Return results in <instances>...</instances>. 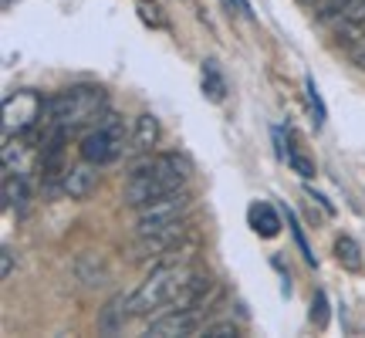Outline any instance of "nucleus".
<instances>
[{
    "mask_svg": "<svg viewBox=\"0 0 365 338\" xmlns=\"http://www.w3.org/2000/svg\"><path fill=\"white\" fill-rule=\"evenodd\" d=\"M203 335H207V338H237V335H240V328L230 325V322H223V325H210Z\"/></svg>",
    "mask_w": 365,
    "mask_h": 338,
    "instance_id": "nucleus-18",
    "label": "nucleus"
},
{
    "mask_svg": "<svg viewBox=\"0 0 365 338\" xmlns=\"http://www.w3.org/2000/svg\"><path fill=\"white\" fill-rule=\"evenodd\" d=\"M190 207H193V200H190L186 190H176V193H166L153 200V203H145V207H139V234H153L159 227L182 220Z\"/></svg>",
    "mask_w": 365,
    "mask_h": 338,
    "instance_id": "nucleus-6",
    "label": "nucleus"
},
{
    "mask_svg": "<svg viewBox=\"0 0 365 338\" xmlns=\"http://www.w3.org/2000/svg\"><path fill=\"white\" fill-rule=\"evenodd\" d=\"M14 4H17V0H4V7H14Z\"/></svg>",
    "mask_w": 365,
    "mask_h": 338,
    "instance_id": "nucleus-22",
    "label": "nucleus"
},
{
    "mask_svg": "<svg viewBox=\"0 0 365 338\" xmlns=\"http://www.w3.org/2000/svg\"><path fill=\"white\" fill-rule=\"evenodd\" d=\"M98 186V173H95V163H85V166H75L65 173L61 180V190H65L71 200H85Z\"/></svg>",
    "mask_w": 365,
    "mask_h": 338,
    "instance_id": "nucleus-8",
    "label": "nucleus"
},
{
    "mask_svg": "<svg viewBox=\"0 0 365 338\" xmlns=\"http://www.w3.org/2000/svg\"><path fill=\"white\" fill-rule=\"evenodd\" d=\"M129 314H132V312H129V301L118 295V298H112L108 304H105V312H102V322H98V328L112 335V332H118V328L125 325V318H129Z\"/></svg>",
    "mask_w": 365,
    "mask_h": 338,
    "instance_id": "nucleus-12",
    "label": "nucleus"
},
{
    "mask_svg": "<svg viewBox=\"0 0 365 338\" xmlns=\"http://www.w3.org/2000/svg\"><path fill=\"white\" fill-rule=\"evenodd\" d=\"M287 166H294V169H298V173H301V176H304V180H308V176H314V163H312V159H304V156H301V153H298V149H287Z\"/></svg>",
    "mask_w": 365,
    "mask_h": 338,
    "instance_id": "nucleus-16",
    "label": "nucleus"
},
{
    "mask_svg": "<svg viewBox=\"0 0 365 338\" xmlns=\"http://www.w3.org/2000/svg\"><path fill=\"white\" fill-rule=\"evenodd\" d=\"M304 91H308V108H312L314 116V126H325V102H322V95H318V85H314V78H304Z\"/></svg>",
    "mask_w": 365,
    "mask_h": 338,
    "instance_id": "nucleus-15",
    "label": "nucleus"
},
{
    "mask_svg": "<svg viewBox=\"0 0 365 338\" xmlns=\"http://www.w3.org/2000/svg\"><path fill=\"white\" fill-rule=\"evenodd\" d=\"M182 183H186V163L180 156H173V153L153 156L145 159L143 166L132 169V176L125 180V203L139 210L159 200V196L182 190Z\"/></svg>",
    "mask_w": 365,
    "mask_h": 338,
    "instance_id": "nucleus-1",
    "label": "nucleus"
},
{
    "mask_svg": "<svg viewBox=\"0 0 365 338\" xmlns=\"http://www.w3.org/2000/svg\"><path fill=\"white\" fill-rule=\"evenodd\" d=\"M193 267L190 264H159L153 267V274L145 277L143 285L135 287V295L129 298V312L135 318H149V314H156L159 308H173L176 298H180V291L186 287V281L193 277Z\"/></svg>",
    "mask_w": 365,
    "mask_h": 338,
    "instance_id": "nucleus-2",
    "label": "nucleus"
},
{
    "mask_svg": "<svg viewBox=\"0 0 365 338\" xmlns=\"http://www.w3.org/2000/svg\"><path fill=\"white\" fill-rule=\"evenodd\" d=\"M200 325V308H173L166 318H156L145 335L153 338H173V335H193Z\"/></svg>",
    "mask_w": 365,
    "mask_h": 338,
    "instance_id": "nucleus-7",
    "label": "nucleus"
},
{
    "mask_svg": "<svg viewBox=\"0 0 365 338\" xmlns=\"http://www.w3.org/2000/svg\"><path fill=\"white\" fill-rule=\"evenodd\" d=\"M125 149H129L125 145V126L118 116H105V122H98V129H91L81 139V156H85V163H95V166L115 163Z\"/></svg>",
    "mask_w": 365,
    "mask_h": 338,
    "instance_id": "nucleus-5",
    "label": "nucleus"
},
{
    "mask_svg": "<svg viewBox=\"0 0 365 338\" xmlns=\"http://www.w3.org/2000/svg\"><path fill=\"white\" fill-rule=\"evenodd\" d=\"M156 139H159V122L156 116L145 112V116L135 118V129L129 135V153H149L156 145Z\"/></svg>",
    "mask_w": 365,
    "mask_h": 338,
    "instance_id": "nucleus-10",
    "label": "nucleus"
},
{
    "mask_svg": "<svg viewBox=\"0 0 365 338\" xmlns=\"http://www.w3.org/2000/svg\"><path fill=\"white\" fill-rule=\"evenodd\" d=\"M108 105L102 85H75V88L58 91L51 98V126L58 129H78L91 118H98Z\"/></svg>",
    "mask_w": 365,
    "mask_h": 338,
    "instance_id": "nucleus-3",
    "label": "nucleus"
},
{
    "mask_svg": "<svg viewBox=\"0 0 365 338\" xmlns=\"http://www.w3.org/2000/svg\"><path fill=\"white\" fill-rule=\"evenodd\" d=\"M139 11H143L145 24H163V17H159V7H156V4H149V0H139Z\"/></svg>",
    "mask_w": 365,
    "mask_h": 338,
    "instance_id": "nucleus-19",
    "label": "nucleus"
},
{
    "mask_svg": "<svg viewBox=\"0 0 365 338\" xmlns=\"http://www.w3.org/2000/svg\"><path fill=\"white\" fill-rule=\"evenodd\" d=\"M200 85H203V95H207V102H217L220 105L227 98V81H223V71L220 65L210 58L203 61V71H200Z\"/></svg>",
    "mask_w": 365,
    "mask_h": 338,
    "instance_id": "nucleus-11",
    "label": "nucleus"
},
{
    "mask_svg": "<svg viewBox=\"0 0 365 338\" xmlns=\"http://www.w3.org/2000/svg\"><path fill=\"white\" fill-rule=\"evenodd\" d=\"M247 220H250V227H254V234L264 237V240H271V237L281 234V217L274 213V207L267 203V200H257V203H250Z\"/></svg>",
    "mask_w": 365,
    "mask_h": 338,
    "instance_id": "nucleus-9",
    "label": "nucleus"
},
{
    "mask_svg": "<svg viewBox=\"0 0 365 338\" xmlns=\"http://www.w3.org/2000/svg\"><path fill=\"white\" fill-rule=\"evenodd\" d=\"M230 7H237V14H244V17H250V4L247 0H227Z\"/></svg>",
    "mask_w": 365,
    "mask_h": 338,
    "instance_id": "nucleus-21",
    "label": "nucleus"
},
{
    "mask_svg": "<svg viewBox=\"0 0 365 338\" xmlns=\"http://www.w3.org/2000/svg\"><path fill=\"white\" fill-rule=\"evenodd\" d=\"M41 126H51V98H41L31 88H21L4 98V135H21Z\"/></svg>",
    "mask_w": 365,
    "mask_h": 338,
    "instance_id": "nucleus-4",
    "label": "nucleus"
},
{
    "mask_svg": "<svg viewBox=\"0 0 365 338\" xmlns=\"http://www.w3.org/2000/svg\"><path fill=\"white\" fill-rule=\"evenodd\" d=\"M11 271H14V254L4 250V254H0V277H11Z\"/></svg>",
    "mask_w": 365,
    "mask_h": 338,
    "instance_id": "nucleus-20",
    "label": "nucleus"
},
{
    "mask_svg": "<svg viewBox=\"0 0 365 338\" xmlns=\"http://www.w3.org/2000/svg\"><path fill=\"white\" fill-rule=\"evenodd\" d=\"M312 322L318 328H325L328 325V301H325V291H318L312 301Z\"/></svg>",
    "mask_w": 365,
    "mask_h": 338,
    "instance_id": "nucleus-17",
    "label": "nucleus"
},
{
    "mask_svg": "<svg viewBox=\"0 0 365 338\" xmlns=\"http://www.w3.org/2000/svg\"><path fill=\"white\" fill-rule=\"evenodd\" d=\"M4 203L14 207V210L27 207V183H24V176H17V173H7V176H4Z\"/></svg>",
    "mask_w": 365,
    "mask_h": 338,
    "instance_id": "nucleus-13",
    "label": "nucleus"
},
{
    "mask_svg": "<svg viewBox=\"0 0 365 338\" xmlns=\"http://www.w3.org/2000/svg\"><path fill=\"white\" fill-rule=\"evenodd\" d=\"M335 257H339V264H345L349 271H359V267H362L359 244H355L352 237H339V240H335Z\"/></svg>",
    "mask_w": 365,
    "mask_h": 338,
    "instance_id": "nucleus-14",
    "label": "nucleus"
}]
</instances>
